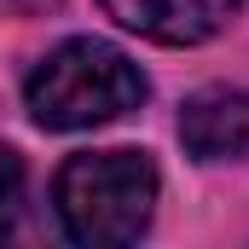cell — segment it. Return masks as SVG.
Masks as SVG:
<instances>
[{
	"mask_svg": "<svg viewBox=\"0 0 249 249\" xmlns=\"http://www.w3.org/2000/svg\"><path fill=\"white\" fill-rule=\"evenodd\" d=\"M145 70L127 58L122 47L110 41H64L47 58L29 70L23 81V99H29V116L53 133H81V127L116 122V116H133L145 105Z\"/></svg>",
	"mask_w": 249,
	"mask_h": 249,
	"instance_id": "6da1fadb",
	"label": "cell"
},
{
	"mask_svg": "<svg viewBox=\"0 0 249 249\" xmlns=\"http://www.w3.org/2000/svg\"><path fill=\"white\" fill-rule=\"evenodd\" d=\"M157 162L145 151H81L53 180L58 226L87 249H122L145 238L157 214Z\"/></svg>",
	"mask_w": 249,
	"mask_h": 249,
	"instance_id": "7a4b0ae2",
	"label": "cell"
},
{
	"mask_svg": "<svg viewBox=\"0 0 249 249\" xmlns=\"http://www.w3.org/2000/svg\"><path fill=\"white\" fill-rule=\"evenodd\" d=\"M122 29L157 41V47H197L220 35L244 0H99Z\"/></svg>",
	"mask_w": 249,
	"mask_h": 249,
	"instance_id": "3957f363",
	"label": "cell"
},
{
	"mask_svg": "<svg viewBox=\"0 0 249 249\" xmlns=\"http://www.w3.org/2000/svg\"><path fill=\"white\" fill-rule=\"evenodd\" d=\"M180 145L197 162H238L249 157V93L244 87H203L180 105Z\"/></svg>",
	"mask_w": 249,
	"mask_h": 249,
	"instance_id": "277c9868",
	"label": "cell"
},
{
	"mask_svg": "<svg viewBox=\"0 0 249 249\" xmlns=\"http://www.w3.org/2000/svg\"><path fill=\"white\" fill-rule=\"evenodd\" d=\"M18 209H23V157L0 145V238L18 226Z\"/></svg>",
	"mask_w": 249,
	"mask_h": 249,
	"instance_id": "5b68a950",
	"label": "cell"
}]
</instances>
